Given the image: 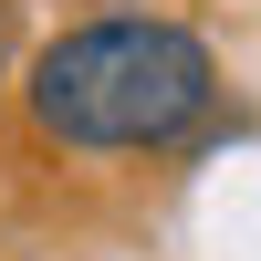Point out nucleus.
Returning <instances> with one entry per match:
<instances>
[{
	"instance_id": "f257e3e1",
	"label": "nucleus",
	"mask_w": 261,
	"mask_h": 261,
	"mask_svg": "<svg viewBox=\"0 0 261 261\" xmlns=\"http://www.w3.org/2000/svg\"><path fill=\"white\" fill-rule=\"evenodd\" d=\"M21 115L53 157H178L220 115V53L167 11H105L32 53Z\"/></svg>"
},
{
	"instance_id": "f03ea898",
	"label": "nucleus",
	"mask_w": 261,
	"mask_h": 261,
	"mask_svg": "<svg viewBox=\"0 0 261 261\" xmlns=\"http://www.w3.org/2000/svg\"><path fill=\"white\" fill-rule=\"evenodd\" d=\"M0 94H11V63H0Z\"/></svg>"
}]
</instances>
